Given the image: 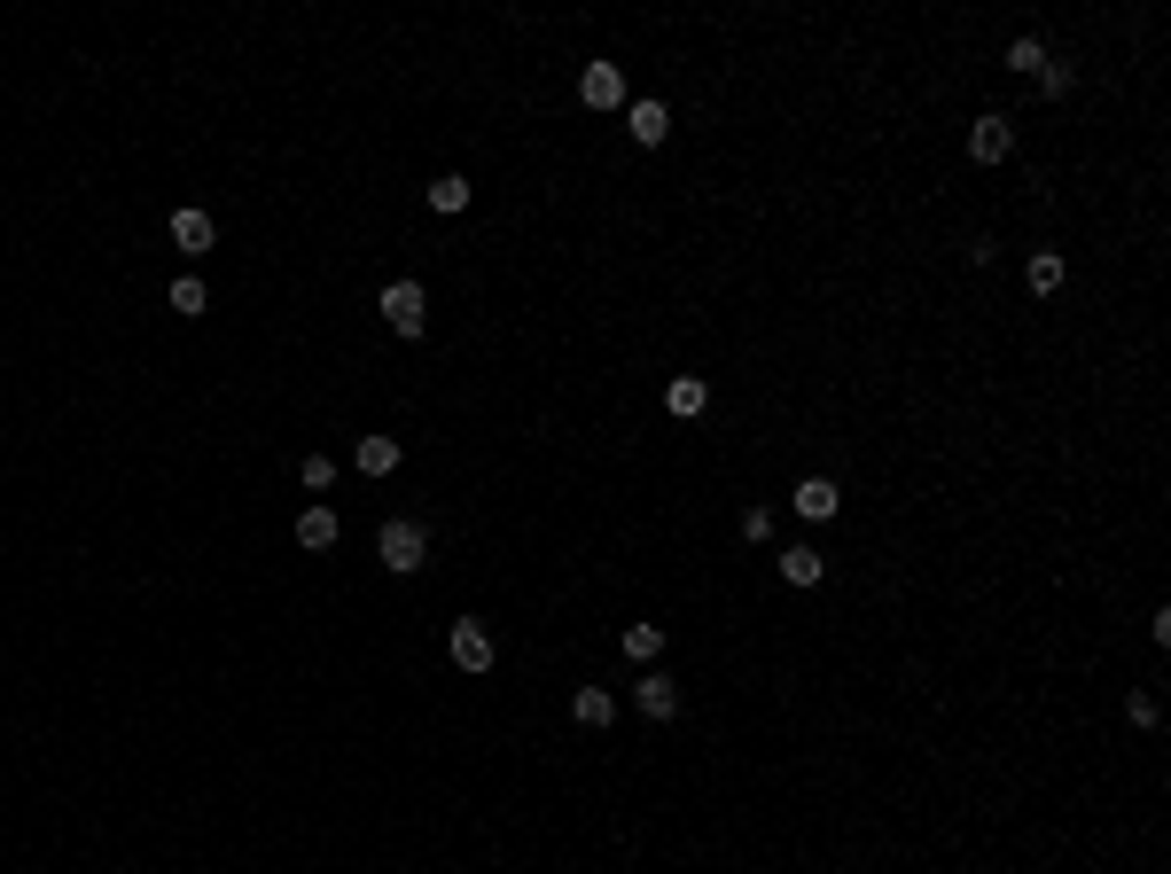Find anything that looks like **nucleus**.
<instances>
[{
    "label": "nucleus",
    "instance_id": "nucleus-1",
    "mask_svg": "<svg viewBox=\"0 0 1171 874\" xmlns=\"http://www.w3.org/2000/svg\"><path fill=\"white\" fill-rule=\"evenodd\" d=\"M375 555H383V570L415 578V570L430 563V532H423L415 516H399V524H383V532H375Z\"/></svg>",
    "mask_w": 1171,
    "mask_h": 874
},
{
    "label": "nucleus",
    "instance_id": "nucleus-2",
    "mask_svg": "<svg viewBox=\"0 0 1171 874\" xmlns=\"http://www.w3.org/2000/svg\"><path fill=\"white\" fill-rule=\"evenodd\" d=\"M383 320L399 328V336H423V320H430V297H423V281H390V289H383Z\"/></svg>",
    "mask_w": 1171,
    "mask_h": 874
},
{
    "label": "nucleus",
    "instance_id": "nucleus-3",
    "mask_svg": "<svg viewBox=\"0 0 1171 874\" xmlns=\"http://www.w3.org/2000/svg\"><path fill=\"white\" fill-rule=\"evenodd\" d=\"M454 664H462V672H493V625H485V617H462V625H454Z\"/></svg>",
    "mask_w": 1171,
    "mask_h": 874
},
{
    "label": "nucleus",
    "instance_id": "nucleus-4",
    "mask_svg": "<svg viewBox=\"0 0 1171 874\" xmlns=\"http://www.w3.org/2000/svg\"><path fill=\"white\" fill-rule=\"evenodd\" d=\"M578 95H586V110H617V102H625V71H617V63H586Z\"/></svg>",
    "mask_w": 1171,
    "mask_h": 874
},
{
    "label": "nucleus",
    "instance_id": "nucleus-5",
    "mask_svg": "<svg viewBox=\"0 0 1171 874\" xmlns=\"http://www.w3.org/2000/svg\"><path fill=\"white\" fill-rule=\"evenodd\" d=\"M1008 149H1015V126H1008V118H976V126H969V157H976V165H1000Z\"/></svg>",
    "mask_w": 1171,
    "mask_h": 874
},
{
    "label": "nucleus",
    "instance_id": "nucleus-6",
    "mask_svg": "<svg viewBox=\"0 0 1171 874\" xmlns=\"http://www.w3.org/2000/svg\"><path fill=\"white\" fill-rule=\"evenodd\" d=\"M790 508H797V516H805V524H828V516H836V508H844V493H836V485H828V477H805V485H797V493H790Z\"/></svg>",
    "mask_w": 1171,
    "mask_h": 874
},
{
    "label": "nucleus",
    "instance_id": "nucleus-7",
    "mask_svg": "<svg viewBox=\"0 0 1171 874\" xmlns=\"http://www.w3.org/2000/svg\"><path fill=\"white\" fill-rule=\"evenodd\" d=\"M633 703H641V718H679V679H664V672H641Z\"/></svg>",
    "mask_w": 1171,
    "mask_h": 874
},
{
    "label": "nucleus",
    "instance_id": "nucleus-8",
    "mask_svg": "<svg viewBox=\"0 0 1171 874\" xmlns=\"http://www.w3.org/2000/svg\"><path fill=\"white\" fill-rule=\"evenodd\" d=\"M351 469H359V477H390V469H399V437H359V446H351Z\"/></svg>",
    "mask_w": 1171,
    "mask_h": 874
},
{
    "label": "nucleus",
    "instance_id": "nucleus-9",
    "mask_svg": "<svg viewBox=\"0 0 1171 874\" xmlns=\"http://www.w3.org/2000/svg\"><path fill=\"white\" fill-rule=\"evenodd\" d=\"M625 133H633L641 149H656V141L672 133V110H664V102H633V110H625Z\"/></svg>",
    "mask_w": 1171,
    "mask_h": 874
},
{
    "label": "nucleus",
    "instance_id": "nucleus-10",
    "mask_svg": "<svg viewBox=\"0 0 1171 874\" xmlns=\"http://www.w3.org/2000/svg\"><path fill=\"white\" fill-rule=\"evenodd\" d=\"M172 242H180L188 258H196V250H211V242H219V227H211V211H196V203H188V211H172Z\"/></svg>",
    "mask_w": 1171,
    "mask_h": 874
},
{
    "label": "nucleus",
    "instance_id": "nucleus-11",
    "mask_svg": "<svg viewBox=\"0 0 1171 874\" xmlns=\"http://www.w3.org/2000/svg\"><path fill=\"white\" fill-rule=\"evenodd\" d=\"M664 406H672L679 421H695V414L711 406V383H703V375H672V383H664Z\"/></svg>",
    "mask_w": 1171,
    "mask_h": 874
},
{
    "label": "nucleus",
    "instance_id": "nucleus-12",
    "mask_svg": "<svg viewBox=\"0 0 1171 874\" xmlns=\"http://www.w3.org/2000/svg\"><path fill=\"white\" fill-rule=\"evenodd\" d=\"M297 547H305V555L336 547V516H328V508H305V516H297Z\"/></svg>",
    "mask_w": 1171,
    "mask_h": 874
},
{
    "label": "nucleus",
    "instance_id": "nucleus-13",
    "mask_svg": "<svg viewBox=\"0 0 1171 874\" xmlns=\"http://www.w3.org/2000/svg\"><path fill=\"white\" fill-rule=\"evenodd\" d=\"M781 578H790V586H821V578H828V563H821L813 547H790V555H781Z\"/></svg>",
    "mask_w": 1171,
    "mask_h": 874
},
{
    "label": "nucleus",
    "instance_id": "nucleus-14",
    "mask_svg": "<svg viewBox=\"0 0 1171 874\" xmlns=\"http://www.w3.org/2000/svg\"><path fill=\"white\" fill-rule=\"evenodd\" d=\"M1023 281H1031L1039 297H1054V289H1062V250H1031V266H1023Z\"/></svg>",
    "mask_w": 1171,
    "mask_h": 874
},
{
    "label": "nucleus",
    "instance_id": "nucleus-15",
    "mask_svg": "<svg viewBox=\"0 0 1171 874\" xmlns=\"http://www.w3.org/2000/svg\"><path fill=\"white\" fill-rule=\"evenodd\" d=\"M570 711H578V726H609V718H617V695H609V687H578Z\"/></svg>",
    "mask_w": 1171,
    "mask_h": 874
},
{
    "label": "nucleus",
    "instance_id": "nucleus-16",
    "mask_svg": "<svg viewBox=\"0 0 1171 874\" xmlns=\"http://www.w3.org/2000/svg\"><path fill=\"white\" fill-rule=\"evenodd\" d=\"M625 656H633V664H656V656H664V625H625Z\"/></svg>",
    "mask_w": 1171,
    "mask_h": 874
},
{
    "label": "nucleus",
    "instance_id": "nucleus-17",
    "mask_svg": "<svg viewBox=\"0 0 1171 874\" xmlns=\"http://www.w3.org/2000/svg\"><path fill=\"white\" fill-rule=\"evenodd\" d=\"M430 211H469V180H462V172L430 180Z\"/></svg>",
    "mask_w": 1171,
    "mask_h": 874
},
{
    "label": "nucleus",
    "instance_id": "nucleus-18",
    "mask_svg": "<svg viewBox=\"0 0 1171 874\" xmlns=\"http://www.w3.org/2000/svg\"><path fill=\"white\" fill-rule=\"evenodd\" d=\"M1008 71H1031V79H1039V71H1046V48H1039V40L1023 32V40L1008 48Z\"/></svg>",
    "mask_w": 1171,
    "mask_h": 874
},
{
    "label": "nucleus",
    "instance_id": "nucleus-19",
    "mask_svg": "<svg viewBox=\"0 0 1171 874\" xmlns=\"http://www.w3.org/2000/svg\"><path fill=\"white\" fill-rule=\"evenodd\" d=\"M172 312H188V320L204 312V281H196V274H180V281H172Z\"/></svg>",
    "mask_w": 1171,
    "mask_h": 874
},
{
    "label": "nucleus",
    "instance_id": "nucleus-20",
    "mask_svg": "<svg viewBox=\"0 0 1171 874\" xmlns=\"http://www.w3.org/2000/svg\"><path fill=\"white\" fill-rule=\"evenodd\" d=\"M297 477H305V493H328V485H336V461H328V454H305Z\"/></svg>",
    "mask_w": 1171,
    "mask_h": 874
},
{
    "label": "nucleus",
    "instance_id": "nucleus-21",
    "mask_svg": "<svg viewBox=\"0 0 1171 874\" xmlns=\"http://www.w3.org/2000/svg\"><path fill=\"white\" fill-rule=\"evenodd\" d=\"M1070 87H1078V71H1070V63H1046V71H1039V95H1054V102H1062Z\"/></svg>",
    "mask_w": 1171,
    "mask_h": 874
},
{
    "label": "nucleus",
    "instance_id": "nucleus-22",
    "mask_svg": "<svg viewBox=\"0 0 1171 874\" xmlns=\"http://www.w3.org/2000/svg\"><path fill=\"white\" fill-rule=\"evenodd\" d=\"M742 539H750V547H757V539H773V516H765V508H750V516H742Z\"/></svg>",
    "mask_w": 1171,
    "mask_h": 874
}]
</instances>
